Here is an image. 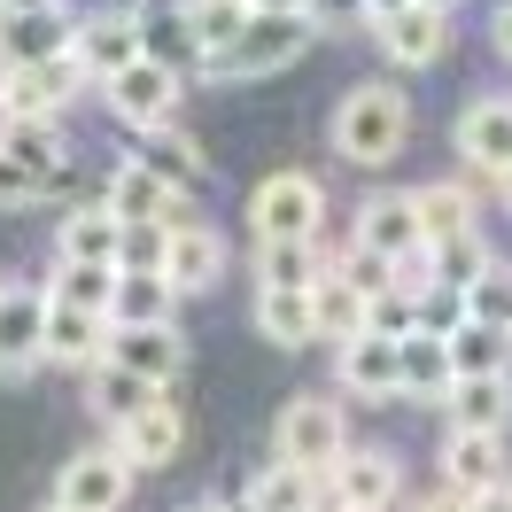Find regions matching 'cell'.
<instances>
[{
    "label": "cell",
    "instance_id": "6",
    "mask_svg": "<svg viewBox=\"0 0 512 512\" xmlns=\"http://www.w3.org/2000/svg\"><path fill=\"white\" fill-rule=\"evenodd\" d=\"M47 365V295L0 280V381H32Z\"/></svg>",
    "mask_w": 512,
    "mask_h": 512
},
{
    "label": "cell",
    "instance_id": "12",
    "mask_svg": "<svg viewBox=\"0 0 512 512\" xmlns=\"http://www.w3.org/2000/svg\"><path fill=\"white\" fill-rule=\"evenodd\" d=\"M443 47H450V16L435 8V0H404L396 16H381V55H388L396 70L443 63Z\"/></svg>",
    "mask_w": 512,
    "mask_h": 512
},
{
    "label": "cell",
    "instance_id": "37",
    "mask_svg": "<svg viewBox=\"0 0 512 512\" xmlns=\"http://www.w3.org/2000/svg\"><path fill=\"white\" fill-rule=\"evenodd\" d=\"M148 163H156L171 187H179V179H202V171H210V163H202V148H194L187 132H171V125L156 132V156H148Z\"/></svg>",
    "mask_w": 512,
    "mask_h": 512
},
{
    "label": "cell",
    "instance_id": "29",
    "mask_svg": "<svg viewBox=\"0 0 512 512\" xmlns=\"http://www.w3.org/2000/svg\"><path fill=\"white\" fill-rule=\"evenodd\" d=\"M443 404H450V427H505L512 419V373H458Z\"/></svg>",
    "mask_w": 512,
    "mask_h": 512
},
{
    "label": "cell",
    "instance_id": "50",
    "mask_svg": "<svg viewBox=\"0 0 512 512\" xmlns=\"http://www.w3.org/2000/svg\"><path fill=\"white\" fill-rule=\"evenodd\" d=\"M233 512H264V505H256V497H241V505H233Z\"/></svg>",
    "mask_w": 512,
    "mask_h": 512
},
{
    "label": "cell",
    "instance_id": "49",
    "mask_svg": "<svg viewBox=\"0 0 512 512\" xmlns=\"http://www.w3.org/2000/svg\"><path fill=\"white\" fill-rule=\"evenodd\" d=\"M187 512H233V505H218V497H194V505Z\"/></svg>",
    "mask_w": 512,
    "mask_h": 512
},
{
    "label": "cell",
    "instance_id": "44",
    "mask_svg": "<svg viewBox=\"0 0 512 512\" xmlns=\"http://www.w3.org/2000/svg\"><path fill=\"white\" fill-rule=\"evenodd\" d=\"M466 512H512V481H489V489H474V497H466Z\"/></svg>",
    "mask_w": 512,
    "mask_h": 512
},
{
    "label": "cell",
    "instance_id": "51",
    "mask_svg": "<svg viewBox=\"0 0 512 512\" xmlns=\"http://www.w3.org/2000/svg\"><path fill=\"white\" fill-rule=\"evenodd\" d=\"M497 187H505V210H512V171H505V179H497Z\"/></svg>",
    "mask_w": 512,
    "mask_h": 512
},
{
    "label": "cell",
    "instance_id": "43",
    "mask_svg": "<svg viewBox=\"0 0 512 512\" xmlns=\"http://www.w3.org/2000/svg\"><path fill=\"white\" fill-rule=\"evenodd\" d=\"M303 16H311V32H334V24H365V0H311Z\"/></svg>",
    "mask_w": 512,
    "mask_h": 512
},
{
    "label": "cell",
    "instance_id": "22",
    "mask_svg": "<svg viewBox=\"0 0 512 512\" xmlns=\"http://www.w3.org/2000/svg\"><path fill=\"white\" fill-rule=\"evenodd\" d=\"M55 256H63V264H117V256H125V218H117L109 202L70 210V218L55 225Z\"/></svg>",
    "mask_w": 512,
    "mask_h": 512
},
{
    "label": "cell",
    "instance_id": "53",
    "mask_svg": "<svg viewBox=\"0 0 512 512\" xmlns=\"http://www.w3.org/2000/svg\"><path fill=\"white\" fill-rule=\"evenodd\" d=\"M233 8H249V0H233Z\"/></svg>",
    "mask_w": 512,
    "mask_h": 512
},
{
    "label": "cell",
    "instance_id": "52",
    "mask_svg": "<svg viewBox=\"0 0 512 512\" xmlns=\"http://www.w3.org/2000/svg\"><path fill=\"white\" fill-rule=\"evenodd\" d=\"M47 512H70V505H47Z\"/></svg>",
    "mask_w": 512,
    "mask_h": 512
},
{
    "label": "cell",
    "instance_id": "19",
    "mask_svg": "<svg viewBox=\"0 0 512 512\" xmlns=\"http://www.w3.org/2000/svg\"><path fill=\"white\" fill-rule=\"evenodd\" d=\"M109 357L132 365L140 381L171 388L179 381V365H187V342H179V326L171 319H148V326H109Z\"/></svg>",
    "mask_w": 512,
    "mask_h": 512
},
{
    "label": "cell",
    "instance_id": "27",
    "mask_svg": "<svg viewBox=\"0 0 512 512\" xmlns=\"http://www.w3.org/2000/svg\"><path fill=\"white\" fill-rule=\"evenodd\" d=\"M256 334H264L272 350H303V342H319L311 288H256Z\"/></svg>",
    "mask_w": 512,
    "mask_h": 512
},
{
    "label": "cell",
    "instance_id": "32",
    "mask_svg": "<svg viewBox=\"0 0 512 512\" xmlns=\"http://www.w3.org/2000/svg\"><path fill=\"white\" fill-rule=\"evenodd\" d=\"M450 365L458 373H512V334L481 326V319H458L450 326Z\"/></svg>",
    "mask_w": 512,
    "mask_h": 512
},
{
    "label": "cell",
    "instance_id": "21",
    "mask_svg": "<svg viewBox=\"0 0 512 512\" xmlns=\"http://www.w3.org/2000/svg\"><path fill=\"white\" fill-rule=\"evenodd\" d=\"M443 481L450 489H489V481H505V427H450L443 443Z\"/></svg>",
    "mask_w": 512,
    "mask_h": 512
},
{
    "label": "cell",
    "instance_id": "24",
    "mask_svg": "<svg viewBox=\"0 0 512 512\" xmlns=\"http://www.w3.org/2000/svg\"><path fill=\"white\" fill-rule=\"evenodd\" d=\"M132 16H140V47H148L156 63H171V70H194V63H202V47H194V16H187V0H140Z\"/></svg>",
    "mask_w": 512,
    "mask_h": 512
},
{
    "label": "cell",
    "instance_id": "31",
    "mask_svg": "<svg viewBox=\"0 0 512 512\" xmlns=\"http://www.w3.org/2000/svg\"><path fill=\"white\" fill-rule=\"evenodd\" d=\"M241 497H256L264 512H326V481L303 474V466H288V458H272V466H264Z\"/></svg>",
    "mask_w": 512,
    "mask_h": 512
},
{
    "label": "cell",
    "instance_id": "30",
    "mask_svg": "<svg viewBox=\"0 0 512 512\" xmlns=\"http://www.w3.org/2000/svg\"><path fill=\"white\" fill-rule=\"evenodd\" d=\"M0 148H8V156L39 179V194L63 179V140H55V125H47V117H0Z\"/></svg>",
    "mask_w": 512,
    "mask_h": 512
},
{
    "label": "cell",
    "instance_id": "25",
    "mask_svg": "<svg viewBox=\"0 0 512 512\" xmlns=\"http://www.w3.org/2000/svg\"><path fill=\"white\" fill-rule=\"evenodd\" d=\"M412 210H419V233H427V249H443V241H466V233L481 225V210H474V187H458V179L412 187Z\"/></svg>",
    "mask_w": 512,
    "mask_h": 512
},
{
    "label": "cell",
    "instance_id": "4",
    "mask_svg": "<svg viewBox=\"0 0 512 512\" xmlns=\"http://www.w3.org/2000/svg\"><path fill=\"white\" fill-rule=\"evenodd\" d=\"M249 225H256V241H319L326 187L311 171H272V179L249 194Z\"/></svg>",
    "mask_w": 512,
    "mask_h": 512
},
{
    "label": "cell",
    "instance_id": "3",
    "mask_svg": "<svg viewBox=\"0 0 512 512\" xmlns=\"http://www.w3.org/2000/svg\"><path fill=\"white\" fill-rule=\"evenodd\" d=\"M303 47H311V16H264V8H249L241 39L218 47V55H202V78H272Z\"/></svg>",
    "mask_w": 512,
    "mask_h": 512
},
{
    "label": "cell",
    "instance_id": "41",
    "mask_svg": "<svg viewBox=\"0 0 512 512\" xmlns=\"http://www.w3.org/2000/svg\"><path fill=\"white\" fill-rule=\"evenodd\" d=\"M365 326H373V334H412V326H419V303L404 288H388V295H373V319H365Z\"/></svg>",
    "mask_w": 512,
    "mask_h": 512
},
{
    "label": "cell",
    "instance_id": "18",
    "mask_svg": "<svg viewBox=\"0 0 512 512\" xmlns=\"http://www.w3.org/2000/svg\"><path fill=\"white\" fill-rule=\"evenodd\" d=\"M458 163H474V171H489V179L512 171V101L505 94L466 101V117H458Z\"/></svg>",
    "mask_w": 512,
    "mask_h": 512
},
{
    "label": "cell",
    "instance_id": "26",
    "mask_svg": "<svg viewBox=\"0 0 512 512\" xmlns=\"http://www.w3.org/2000/svg\"><path fill=\"white\" fill-rule=\"evenodd\" d=\"M156 396H163V388H156V381H140L132 365H117V357H101L94 373H86V412L109 419V427H125L132 412H148Z\"/></svg>",
    "mask_w": 512,
    "mask_h": 512
},
{
    "label": "cell",
    "instance_id": "35",
    "mask_svg": "<svg viewBox=\"0 0 512 512\" xmlns=\"http://www.w3.org/2000/svg\"><path fill=\"white\" fill-rule=\"evenodd\" d=\"M117 272H125V264H55V288L47 295L86 303V311H109V303H117Z\"/></svg>",
    "mask_w": 512,
    "mask_h": 512
},
{
    "label": "cell",
    "instance_id": "40",
    "mask_svg": "<svg viewBox=\"0 0 512 512\" xmlns=\"http://www.w3.org/2000/svg\"><path fill=\"white\" fill-rule=\"evenodd\" d=\"M163 249H171V233L163 225H125V272H163Z\"/></svg>",
    "mask_w": 512,
    "mask_h": 512
},
{
    "label": "cell",
    "instance_id": "2",
    "mask_svg": "<svg viewBox=\"0 0 512 512\" xmlns=\"http://www.w3.org/2000/svg\"><path fill=\"white\" fill-rule=\"evenodd\" d=\"M272 458H288L303 474H334L342 458H350V427L334 412V396H288L280 419H272Z\"/></svg>",
    "mask_w": 512,
    "mask_h": 512
},
{
    "label": "cell",
    "instance_id": "42",
    "mask_svg": "<svg viewBox=\"0 0 512 512\" xmlns=\"http://www.w3.org/2000/svg\"><path fill=\"white\" fill-rule=\"evenodd\" d=\"M24 202H39V179L0 148V210H24Z\"/></svg>",
    "mask_w": 512,
    "mask_h": 512
},
{
    "label": "cell",
    "instance_id": "8",
    "mask_svg": "<svg viewBox=\"0 0 512 512\" xmlns=\"http://www.w3.org/2000/svg\"><path fill=\"white\" fill-rule=\"evenodd\" d=\"M163 233H171V249H163V280H171L179 295H210L225 280V233H218V225H202L194 210L163 218Z\"/></svg>",
    "mask_w": 512,
    "mask_h": 512
},
{
    "label": "cell",
    "instance_id": "45",
    "mask_svg": "<svg viewBox=\"0 0 512 512\" xmlns=\"http://www.w3.org/2000/svg\"><path fill=\"white\" fill-rule=\"evenodd\" d=\"M412 512H466V489H450V481H443V489H435V497H419Z\"/></svg>",
    "mask_w": 512,
    "mask_h": 512
},
{
    "label": "cell",
    "instance_id": "17",
    "mask_svg": "<svg viewBox=\"0 0 512 512\" xmlns=\"http://www.w3.org/2000/svg\"><path fill=\"white\" fill-rule=\"evenodd\" d=\"M101 202H109V210H117L125 225H163V218H179V210H187V202H179V187H171V179H163V171H156L148 156L117 163V171H109V194H101Z\"/></svg>",
    "mask_w": 512,
    "mask_h": 512
},
{
    "label": "cell",
    "instance_id": "48",
    "mask_svg": "<svg viewBox=\"0 0 512 512\" xmlns=\"http://www.w3.org/2000/svg\"><path fill=\"white\" fill-rule=\"evenodd\" d=\"M404 0H365V24H381V16H396Z\"/></svg>",
    "mask_w": 512,
    "mask_h": 512
},
{
    "label": "cell",
    "instance_id": "11",
    "mask_svg": "<svg viewBox=\"0 0 512 512\" xmlns=\"http://www.w3.org/2000/svg\"><path fill=\"white\" fill-rule=\"evenodd\" d=\"M70 55H78V70H86L94 86H109L125 63L148 55V47H140V16H132V8H101V16H86V24L70 32Z\"/></svg>",
    "mask_w": 512,
    "mask_h": 512
},
{
    "label": "cell",
    "instance_id": "54",
    "mask_svg": "<svg viewBox=\"0 0 512 512\" xmlns=\"http://www.w3.org/2000/svg\"><path fill=\"white\" fill-rule=\"evenodd\" d=\"M435 8H450V0H435Z\"/></svg>",
    "mask_w": 512,
    "mask_h": 512
},
{
    "label": "cell",
    "instance_id": "16",
    "mask_svg": "<svg viewBox=\"0 0 512 512\" xmlns=\"http://www.w3.org/2000/svg\"><path fill=\"white\" fill-rule=\"evenodd\" d=\"M109 443L125 450L132 474H156V466H171V458H179V443H187V412H179L171 396H156V404H148V412H132Z\"/></svg>",
    "mask_w": 512,
    "mask_h": 512
},
{
    "label": "cell",
    "instance_id": "5",
    "mask_svg": "<svg viewBox=\"0 0 512 512\" xmlns=\"http://www.w3.org/2000/svg\"><path fill=\"white\" fill-rule=\"evenodd\" d=\"M101 101L117 109V125H132V132H163V125H179L187 78H179L171 63H156V55H140V63H125L109 86H101Z\"/></svg>",
    "mask_w": 512,
    "mask_h": 512
},
{
    "label": "cell",
    "instance_id": "33",
    "mask_svg": "<svg viewBox=\"0 0 512 512\" xmlns=\"http://www.w3.org/2000/svg\"><path fill=\"white\" fill-rule=\"evenodd\" d=\"M171 280L163 272H117V303H109V326H148V319H171Z\"/></svg>",
    "mask_w": 512,
    "mask_h": 512
},
{
    "label": "cell",
    "instance_id": "9",
    "mask_svg": "<svg viewBox=\"0 0 512 512\" xmlns=\"http://www.w3.org/2000/svg\"><path fill=\"white\" fill-rule=\"evenodd\" d=\"M125 497H132V466H125L117 443L78 450L63 474H55V505H70V512H125Z\"/></svg>",
    "mask_w": 512,
    "mask_h": 512
},
{
    "label": "cell",
    "instance_id": "36",
    "mask_svg": "<svg viewBox=\"0 0 512 512\" xmlns=\"http://www.w3.org/2000/svg\"><path fill=\"white\" fill-rule=\"evenodd\" d=\"M466 319H481V326H505L512 334V264H481V280L466 288Z\"/></svg>",
    "mask_w": 512,
    "mask_h": 512
},
{
    "label": "cell",
    "instance_id": "39",
    "mask_svg": "<svg viewBox=\"0 0 512 512\" xmlns=\"http://www.w3.org/2000/svg\"><path fill=\"white\" fill-rule=\"evenodd\" d=\"M412 303H419V326H427V334H450V326L466 319V288H450V280H427Z\"/></svg>",
    "mask_w": 512,
    "mask_h": 512
},
{
    "label": "cell",
    "instance_id": "23",
    "mask_svg": "<svg viewBox=\"0 0 512 512\" xmlns=\"http://www.w3.org/2000/svg\"><path fill=\"white\" fill-rule=\"evenodd\" d=\"M357 249H373V256H412L427 249V233H419V210H412V194H373L365 210H357Z\"/></svg>",
    "mask_w": 512,
    "mask_h": 512
},
{
    "label": "cell",
    "instance_id": "14",
    "mask_svg": "<svg viewBox=\"0 0 512 512\" xmlns=\"http://www.w3.org/2000/svg\"><path fill=\"white\" fill-rule=\"evenodd\" d=\"M334 373H342V388L350 396H365V404H388V396H404V357H396V334H357V342H342L334 350Z\"/></svg>",
    "mask_w": 512,
    "mask_h": 512
},
{
    "label": "cell",
    "instance_id": "10",
    "mask_svg": "<svg viewBox=\"0 0 512 512\" xmlns=\"http://www.w3.org/2000/svg\"><path fill=\"white\" fill-rule=\"evenodd\" d=\"M70 16L63 0H24V8H0V63H47V55H70Z\"/></svg>",
    "mask_w": 512,
    "mask_h": 512
},
{
    "label": "cell",
    "instance_id": "1",
    "mask_svg": "<svg viewBox=\"0 0 512 512\" xmlns=\"http://www.w3.org/2000/svg\"><path fill=\"white\" fill-rule=\"evenodd\" d=\"M404 132H412V101L404 86H350V94L334 101V156L357 163V171H373V163H396L404 148Z\"/></svg>",
    "mask_w": 512,
    "mask_h": 512
},
{
    "label": "cell",
    "instance_id": "20",
    "mask_svg": "<svg viewBox=\"0 0 512 512\" xmlns=\"http://www.w3.org/2000/svg\"><path fill=\"white\" fill-rule=\"evenodd\" d=\"M311 319H319V342H357L365 334V319H373V295L357 288L342 264H319V280H311Z\"/></svg>",
    "mask_w": 512,
    "mask_h": 512
},
{
    "label": "cell",
    "instance_id": "47",
    "mask_svg": "<svg viewBox=\"0 0 512 512\" xmlns=\"http://www.w3.org/2000/svg\"><path fill=\"white\" fill-rule=\"evenodd\" d=\"M249 8H264V16H303L311 0H249Z\"/></svg>",
    "mask_w": 512,
    "mask_h": 512
},
{
    "label": "cell",
    "instance_id": "15",
    "mask_svg": "<svg viewBox=\"0 0 512 512\" xmlns=\"http://www.w3.org/2000/svg\"><path fill=\"white\" fill-rule=\"evenodd\" d=\"M396 489H404V466H396L388 450H350V458L326 474V505H342V512H388V505H396Z\"/></svg>",
    "mask_w": 512,
    "mask_h": 512
},
{
    "label": "cell",
    "instance_id": "13",
    "mask_svg": "<svg viewBox=\"0 0 512 512\" xmlns=\"http://www.w3.org/2000/svg\"><path fill=\"white\" fill-rule=\"evenodd\" d=\"M101 357H109V311H86V303H63V295H47V365L94 373Z\"/></svg>",
    "mask_w": 512,
    "mask_h": 512
},
{
    "label": "cell",
    "instance_id": "7",
    "mask_svg": "<svg viewBox=\"0 0 512 512\" xmlns=\"http://www.w3.org/2000/svg\"><path fill=\"white\" fill-rule=\"evenodd\" d=\"M86 86L78 55H47V63H0V117H47Z\"/></svg>",
    "mask_w": 512,
    "mask_h": 512
},
{
    "label": "cell",
    "instance_id": "46",
    "mask_svg": "<svg viewBox=\"0 0 512 512\" xmlns=\"http://www.w3.org/2000/svg\"><path fill=\"white\" fill-rule=\"evenodd\" d=\"M489 39H497V55H505V63H512V0H505V8H497V24H489Z\"/></svg>",
    "mask_w": 512,
    "mask_h": 512
},
{
    "label": "cell",
    "instance_id": "28",
    "mask_svg": "<svg viewBox=\"0 0 512 512\" xmlns=\"http://www.w3.org/2000/svg\"><path fill=\"white\" fill-rule=\"evenodd\" d=\"M396 357H404V396H450V381H458V365H450V334L412 326V334H396Z\"/></svg>",
    "mask_w": 512,
    "mask_h": 512
},
{
    "label": "cell",
    "instance_id": "34",
    "mask_svg": "<svg viewBox=\"0 0 512 512\" xmlns=\"http://www.w3.org/2000/svg\"><path fill=\"white\" fill-rule=\"evenodd\" d=\"M256 280L264 288H311L319 280V241H256Z\"/></svg>",
    "mask_w": 512,
    "mask_h": 512
},
{
    "label": "cell",
    "instance_id": "38",
    "mask_svg": "<svg viewBox=\"0 0 512 512\" xmlns=\"http://www.w3.org/2000/svg\"><path fill=\"white\" fill-rule=\"evenodd\" d=\"M481 264H489V249H481V233H466V241H443V249H435V280H450V288H474Z\"/></svg>",
    "mask_w": 512,
    "mask_h": 512
}]
</instances>
